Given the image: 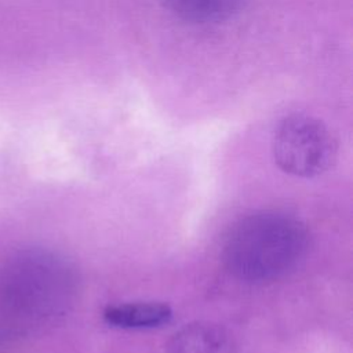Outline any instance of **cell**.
<instances>
[{
    "label": "cell",
    "instance_id": "cell-1",
    "mask_svg": "<svg viewBox=\"0 0 353 353\" xmlns=\"http://www.w3.org/2000/svg\"><path fill=\"white\" fill-rule=\"evenodd\" d=\"M76 292V272L57 252L25 248L11 254L0 265V341L57 323Z\"/></svg>",
    "mask_w": 353,
    "mask_h": 353
},
{
    "label": "cell",
    "instance_id": "cell-6",
    "mask_svg": "<svg viewBox=\"0 0 353 353\" xmlns=\"http://www.w3.org/2000/svg\"><path fill=\"white\" fill-rule=\"evenodd\" d=\"M240 0H172L174 8L192 21H216L229 15Z\"/></svg>",
    "mask_w": 353,
    "mask_h": 353
},
{
    "label": "cell",
    "instance_id": "cell-5",
    "mask_svg": "<svg viewBox=\"0 0 353 353\" xmlns=\"http://www.w3.org/2000/svg\"><path fill=\"white\" fill-rule=\"evenodd\" d=\"M106 324L124 330H149L165 325L172 319V309L164 302L141 301L108 306L102 314Z\"/></svg>",
    "mask_w": 353,
    "mask_h": 353
},
{
    "label": "cell",
    "instance_id": "cell-3",
    "mask_svg": "<svg viewBox=\"0 0 353 353\" xmlns=\"http://www.w3.org/2000/svg\"><path fill=\"white\" fill-rule=\"evenodd\" d=\"M272 152L281 171L294 176L312 178L334 165L338 143L321 120L294 113L284 117L276 127Z\"/></svg>",
    "mask_w": 353,
    "mask_h": 353
},
{
    "label": "cell",
    "instance_id": "cell-2",
    "mask_svg": "<svg viewBox=\"0 0 353 353\" xmlns=\"http://www.w3.org/2000/svg\"><path fill=\"white\" fill-rule=\"evenodd\" d=\"M307 243V230L299 219L284 212L261 211L230 228L222 256L234 277L265 283L292 270L303 258Z\"/></svg>",
    "mask_w": 353,
    "mask_h": 353
},
{
    "label": "cell",
    "instance_id": "cell-4",
    "mask_svg": "<svg viewBox=\"0 0 353 353\" xmlns=\"http://www.w3.org/2000/svg\"><path fill=\"white\" fill-rule=\"evenodd\" d=\"M165 353H239L230 334L218 324L194 321L175 331Z\"/></svg>",
    "mask_w": 353,
    "mask_h": 353
}]
</instances>
